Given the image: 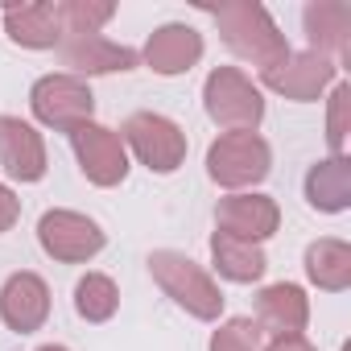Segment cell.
<instances>
[{
  "label": "cell",
  "mask_w": 351,
  "mask_h": 351,
  "mask_svg": "<svg viewBox=\"0 0 351 351\" xmlns=\"http://www.w3.org/2000/svg\"><path fill=\"white\" fill-rule=\"evenodd\" d=\"M211 17H215V25H219L223 46H228L236 58H244V62H252V66H261V71L277 66V62L289 54L285 34L277 29V21L269 17V9L256 5V0H228V5L211 9Z\"/></svg>",
  "instance_id": "cell-1"
},
{
  "label": "cell",
  "mask_w": 351,
  "mask_h": 351,
  "mask_svg": "<svg viewBox=\"0 0 351 351\" xmlns=\"http://www.w3.org/2000/svg\"><path fill=\"white\" fill-rule=\"evenodd\" d=\"M149 273H153V281L165 289V298H173L186 314H195V318H203V322H215L219 314H223V289L215 285V277L199 265V261H191L186 252H173V248H157V252H149Z\"/></svg>",
  "instance_id": "cell-2"
},
{
  "label": "cell",
  "mask_w": 351,
  "mask_h": 351,
  "mask_svg": "<svg viewBox=\"0 0 351 351\" xmlns=\"http://www.w3.org/2000/svg\"><path fill=\"white\" fill-rule=\"evenodd\" d=\"M273 169V149L261 132H223L207 149V173L223 191H248L269 178Z\"/></svg>",
  "instance_id": "cell-3"
},
{
  "label": "cell",
  "mask_w": 351,
  "mask_h": 351,
  "mask_svg": "<svg viewBox=\"0 0 351 351\" xmlns=\"http://www.w3.org/2000/svg\"><path fill=\"white\" fill-rule=\"evenodd\" d=\"M203 108L207 116L228 128V132H256L265 120V95L261 87L236 71V66H215L203 83Z\"/></svg>",
  "instance_id": "cell-4"
},
{
  "label": "cell",
  "mask_w": 351,
  "mask_h": 351,
  "mask_svg": "<svg viewBox=\"0 0 351 351\" xmlns=\"http://www.w3.org/2000/svg\"><path fill=\"white\" fill-rule=\"evenodd\" d=\"M29 108L38 116V124L58 128V132H75L79 124H91L95 116V95L87 87V79H75L66 71L58 75H42L29 91Z\"/></svg>",
  "instance_id": "cell-5"
},
{
  "label": "cell",
  "mask_w": 351,
  "mask_h": 351,
  "mask_svg": "<svg viewBox=\"0 0 351 351\" xmlns=\"http://www.w3.org/2000/svg\"><path fill=\"white\" fill-rule=\"evenodd\" d=\"M120 141L153 173H173L186 161V132L161 112H132L120 128Z\"/></svg>",
  "instance_id": "cell-6"
},
{
  "label": "cell",
  "mask_w": 351,
  "mask_h": 351,
  "mask_svg": "<svg viewBox=\"0 0 351 351\" xmlns=\"http://www.w3.org/2000/svg\"><path fill=\"white\" fill-rule=\"evenodd\" d=\"M38 244H42L46 256H54L62 265H87L91 256L104 252L108 236H104V228L91 215L54 207V211H46L38 219Z\"/></svg>",
  "instance_id": "cell-7"
},
{
  "label": "cell",
  "mask_w": 351,
  "mask_h": 351,
  "mask_svg": "<svg viewBox=\"0 0 351 351\" xmlns=\"http://www.w3.org/2000/svg\"><path fill=\"white\" fill-rule=\"evenodd\" d=\"M71 136V149L79 157V169L87 173V182L95 186H120L128 178V149L120 141V132L104 128V124H79Z\"/></svg>",
  "instance_id": "cell-8"
},
{
  "label": "cell",
  "mask_w": 351,
  "mask_h": 351,
  "mask_svg": "<svg viewBox=\"0 0 351 351\" xmlns=\"http://www.w3.org/2000/svg\"><path fill=\"white\" fill-rule=\"evenodd\" d=\"M335 75H339V66L330 58H322L314 50H289L277 66L261 71V83L269 91L293 99V104H310V99H318L335 83Z\"/></svg>",
  "instance_id": "cell-9"
},
{
  "label": "cell",
  "mask_w": 351,
  "mask_h": 351,
  "mask_svg": "<svg viewBox=\"0 0 351 351\" xmlns=\"http://www.w3.org/2000/svg\"><path fill=\"white\" fill-rule=\"evenodd\" d=\"M58 58H62V66H71L66 75H75V79H83V75H116V71H132L141 62V54L132 46L108 42L104 34H62Z\"/></svg>",
  "instance_id": "cell-10"
},
{
  "label": "cell",
  "mask_w": 351,
  "mask_h": 351,
  "mask_svg": "<svg viewBox=\"0 0 351 351\" xmlns=\"http://www.w3.org/2000/svg\"><path fill=\"white\" fill-rule=\"evenodd\" d=\"M46 318H50V285L38 273L21 269L0 285V322L9 330L29 335V330H42Z\"/></svg>",
  "instance_id": "cell-11"
},
{
  "label": "cell",
  "mask_w": 351,
  "mask_h": 351,
  "mask_svg": "<svg viewBox=\"0 0 351 351\" xmlns=\"http://www.w3.org/2000/svg\"><path fill=\"white\" fill-rule=\"evenodd\" d=\"M0 165L13 182H42L46 178V141L21 116H0Z\"/></svg>",
  "instance_id": "cell-12"
},
{
  "label": "cell",
  "mask_w": 351,
  "mask_h": 351,
  "mask_svg": "<svg viewBox=\"0 0 351 351\" xmlns=\"http://www.w3.org/2000/svg\"><path fill=\"white\" fill-rule=\"evenodd\" d=\"M215 228L223 236L261 244V240H269L281 228V207L269 195H228L215 207Z\"/></svg>",
  "instance_id": "cell-13"
},
{
  "label": "cell",
  "mask_w": 351,
  "mask_h": 351,
  "mask_svg": "<svg viewBox=\"0 0 351 351\" xmlns=\"http://www.w3.org/2000/svg\"><path fill=\"white\" fill-rule=\"evenodd\" d=\"M141 58H145V66L153 75H165V79L186 75L203 58V34L191 29V25H182V21H169V25H161V29L149 34Z\"/></svg>",
  "instance_id": "cell-14"
},
{
  "label": "cell",
  "mask_w": 351,
  "mask_h": 351,
  "mask_svg": "<svg viewBox=\"0 0 351 351\" xmlns=\"http://www.w3.org/2000/svg\"><path fill=\"white\" fill-rule=\"evenodd\" d=\"M302 25H306L314 54L330 58L335 66L351 58V5H343V0H314L302 13Z\"/></svg>",
  "instance_id": "cell-15"
},
{
  "label": "cell",
  "mask_w": 351,
  "mask_h": 351,
  "mask_svg": "<svg viewBox=\"0 0 351 351\" xmlns=\"http://www.w3.org/2000/svg\"><path fill=\"white\" fill-rule=\"evenodd\" d=\"M310 322V298L302 285H289V281H277V285H265L261 298H256V326L261 335L269 330L273 339L277 335H302Z\"/></svg>",
  "instance_id": "cell-16"
},
{
  "label": "cell",
  "mask_w": 351,
  "mask_h": 351,
  "mask_svg": "<svg viewBox=\"0 0 351 351\" xmlns=\"http://www.w3.org/2000/svg\"><path fill=\"white\" fill-rule=\"evenodd\" d=\"M5 34H9V42H17L25 50H58V42H62L58 5L54 0H29V5L5 9Z\"/></svg>",
  "instance_id": "cell-17"
},
{
  "label": "cell",
  "mask_w": 351,
  "mask_h": 351,
  "mask_svg": "<svg viewBox=\"0 0 351 351\" xmlns=\"http://www.w3.org/2000/svg\"><path fill=\"white\" fill-rule=\"evenodd\" d=\"M306 203L322 215H339V211L351 207V161L347 157H326V161L310 165Z\"/></svg>",
  "instance_id": "cell-18"
},
{
  "label": "cell",
  "mask_w": 351,
  "mask_h": 351,
  "mask_svg": "<svg viewBox=\"0 0 351 351\" xmlns=\"http://www.w3.org/2000/svg\"><path fill=\"white\" fill-rule=\"evenodd\" d=\"M211 261H215L219 277H228V281H236V285H252V281H261L265 269H269V256H265L261 244L236 240V236H223V232L211 236Z\"/></svg>",
  "instance_id": "cell-19"
},
{
  "label": "cell",
  "mask_w": 351,
  "mask_h": 351,
  "mask_svg": "<svg viewBox=\"0 0 351 351\" xmlns=\"http://www.w3.org/2000/svg\"><path fill=\"white\" fill-rule=\"evenodd\" d=\"M306 277L326 293H343L351 285V244L335 236L314 240L306 248Z\"/></svg>",
  "instance_id": "cell-20"
},
{
  "label": "cell",
  "mask_w": 351,
  "mask_h": 351,
  "mask_svg": "<svg viewBox=\"0 0 351 351\" xmlns=\"http://www.w3.org/2000/svg\"><path fill=\"white\" fill-rule=\"evenodd\" d=\"M75 310H79V318H87V322H108V318L120 310V289H116V281H112L108 273H87V277H79V285H75Z\"/></svg>",
  "instance_id": "cell-21"
},
{
  "label": "cell",
  "mask_w": 351,
  "mask_h": 351,
  "mask_svg": "<svg viewBox=\"0 0 351 351\" xmlns=\"http://www.w3.org/2000/svg\"><path fill=\"white\" fill-rule=\"evenodd\" d=\"M116 17L112 0H58L62 34H99Z\"/></svg>",
  "instance_id": "cell-22"
},
{
  "label": "cell",
  "mask_w": 351,
  "mask_h": 351,
  "mask_svg": "<svg viewBox=\"0 0 351 351\" xmlns=\"http://www.w3.org/2000/svg\"><path fill=\"white\" fill-rule=\"evenodd\" d=\"M347 132H351V87L335 83L330 108H326V145H330V157H347Z\"/></svg>",
  "instance_id": "cell-23"
},
{
  "label": "cell",
  "mask_w": 351,
  "mask_h": 351,
  "mask_svg": "<svg viewBox=\"0 0 351 351\" xmlns=\"http://www.w3.org/2000/svg\"><path fill=\"white\" fill-rule=\"evenodd\" d=\"M211 351H261V326L252 318H228L211 335Z\"/></svg>",
  "instance_id": "cell-24"
},
{
  "label": "cell",
  "mask_w": 351,
  "mask_h": 351,
  "mask_svg": "<svg viewBox=\"0 0 351 351\" xmlns=\"http://www.w3.org/2000/svg\"><path fill=\"white\" fill-rule=\"evenodd\" d=\"M17 219H21V199H17L5 182H0V236H5Z\"/></svg>",
  "instance_id": "cell-25"
},
{
  "label": "cell",
  "mask_w": 351,
  "mask_h": 351,
  "mask_svg": "<svg viewBox=\"0 0 351 351\" xmlns=\"http://www.w3.org/2000/svg\"><path fill=\"white\" fill-rule=\"evenodd\" d=\"M265 351H318V347H314L306 335H277Z\"/></svg>",
  "instance_id": "cell-26"
},
{
  "label": "cell",
  "mask_w": 351,
  "mask_h": 351,
  "mask_svg": "<svg viewBox=\"0 0 351 351\" xmlns=\"http://www.w3.org/2000/svg\"><path fill=\"white\" fill-rule=\"evenodd\" d=\"M38 351H66L62 343H46V347H38Z\"/></svg>",
  "instance_id": "cell-27"
}]
</instances>
